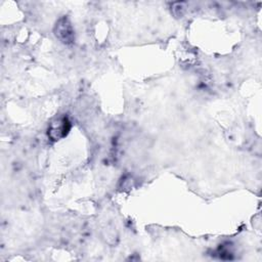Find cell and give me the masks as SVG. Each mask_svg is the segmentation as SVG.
I'll return each mask as SVG.
<instances>
[{"label":"cell","instance_id":"7a4b0ae2","mask_svg":"<svg viewBox=\"0 0 262 262\" xmlns=\"http://www.w3.org/2000/svg\"><path fill=\"white\" fill-rule=\"evenodd\" d=\"M69 128H70V126H69V121L67 120V118L56 120L50 126L49 135L52 139L57 140L67 135Z\"/></svg>","mask_w":262,"mask_h":262},{"label":"cell","instance_id":"6da1fadb","mask_svg":"<svg viewBox=\"0 0 262 262\" xmlns=\"http://www.w3.org/2000/svg\"><path fill=\"white\" fill-rule=\"evenodd\" d=\"M54 33L56 38L63 43H71L74 40V30L67 17H61L56 23Z\"/></svg>","mask_w":262,"mask_h":262}]
</instances>
